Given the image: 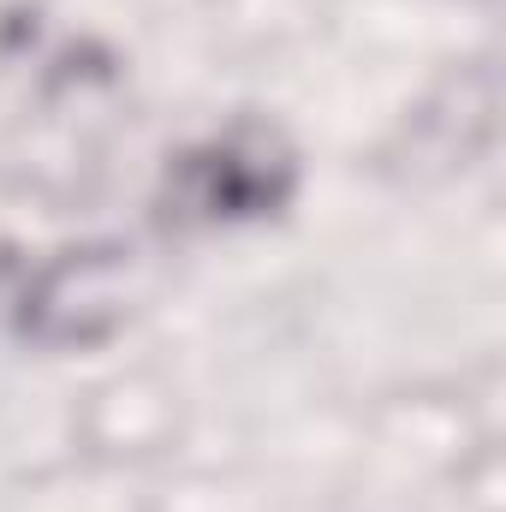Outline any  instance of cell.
Segmentation results:
<instances>
[{
	"instance_id": "cell-1",
	"label": "cell",
	"mask_w": 506,
	"mask_h": 512,
	"mask_svg": "<svg viewBox=\"0 0 506 512\" xmlns=\"http://www.w3.org/2000/svg\"><path fill=\"white\" fill-rule=\"evenodd\" d=\"M298 185V155L274 126H233L191 143L167 167V215L179 227H239L286 209Z\"/></svg>"
},
{
	"instance_id": "cell-2",
	"label": "cell",
	"mask_w": 506,
	"mask_h": 512,
	"mask_svg": "<svg viewBox=\"0 0 506 512\" xmlns=\"http://www.w3.org/2000/svg\"><path fill=\"white\" fill-rule=\"evenodd\" d=\"M137 298H143V262L131 245H78L48 256L30 274L18 298V334L48 352L102 346L131 322Z\"/></svg>"
}]
</instances>
